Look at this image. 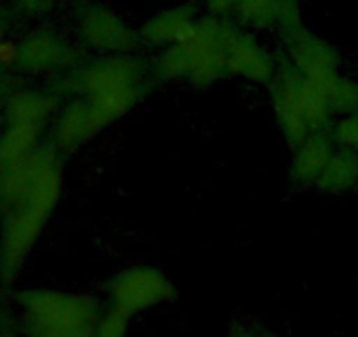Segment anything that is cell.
<instances>
[{
    "label": "cell",
    "mask_w": 358,
    "mask_h": 337,
    "mask_svg": "<svg viewBox=\"0 0 358 337\" xmlns=\"http://www.w3.org/2000/svg\"><path fill=\"white\" fill-rule=\"evenodd\" d=\"M81 29L90 43L102 48H125L130 43V30L108 9L88 6L81 13Z\"/></svg>",
    "instance_id": "6da1fadb"
},
{
    "label": "cell",
    "mask_w": 358,
    "mask_h": 337,
    "mask_svg": "<svg viewBox=\"0 0 358 337\" xmlns=\"http://www.w3.org/2000/svg\"><path fill=\"white\" fill-rule=\"evenodd\" d=\"M295 55L299 62L320 79L332 78L337 69V62H339L337 53L329 44L301 30L295 36Z\"/></svg>",
    "instance_id": "7a4b0ae2"
},
{
    "label": "cell",
    "mask_w": 358,
    "mask_h": 337,
    "mask_svg": "<svg viewBox=\"0 0 358 337\" xmlns=\"http://www.w3.org/2000/svg\"><path fill=\"white\" fill-rule=\"evenodd\" d=\"M65 53L60 39L46 32H37L27 37L18 48V64L29 71H39L62 58Z\"/></svg>",
    "instance_id": "3957f363"
},
{
    "label": "cell",
    "mask_w": 358,
    "mask_h": 337,
    "mask_svg": "<svg viewBox=\"0 0 358 337\" xmlns=\"http://www.w3.org/2000/svg\"><path fill=\"white\" fill-rule=\"evenodd\" d=\"M195 27L192 25L190 9H174L160 15L153 22L144 27V36L153 43L179 39L181 43H188L194 36Z\"/></svg>",
    "instance_id": "277c9868"
},
{
    "label": "cell",
    "mask_w": 358,
    "mask_h": 337,
    "mask_svg": "<svg viewBox=\"0 0 358 337\" xmlns=\"http://www.w3.org/2000/svg\"><path fill=\"white\" fill-rule=\"evenodd\" d=\"M276 2L278 0H239L236 9L244 22L267 27L276 20Z\"/></svg>",
    "instance_id": "5b68a950"
},
{
    "label": "cell",
    "mask_w": 358,
    "mask_h": 337,
    "mask_svg": "<svg viewBox=\"0 0 358 337\" xmlns=\"http://www.w3.org/2000/svg\"><path fill=\"white\" fill-rule=\"evenodd\" d=\"M276 20L290 30H297L299 25V4L297 0H278L276 2Z\"/></svg>",
    "instance_id": "8992f818"
},
{
    "label": "cell",
    "mask_w": 358,
    "mask_h": 337,
    "mask_svg": "<svg viewBox=\"0 0 358 337\" xmlns=\"http://www.w3.org/2000/svg\"><path fill=\"white\" fill-rule=\"evenodd\" d=\"M339 137L351 150L358 151V115L351 116L343 123V127L339 129Z\"/></svg>",
    "instance_id": "52a82bcc"
},
{
    "label": "cell",
    "mask_w": 358,
    "mask_h": 337,
    "mask_svg": "<svg viewBox=\"0 0 358 337\" xmlns=\"http://www.w3.org/2000/svg\"><path fill=\"white\" fill-rule=\"evenodd\" d=\"M16 4L20 6L22 11L29 13V15H37V13L50 9L55 4V0H16Z\"/></svg>",
    "instance_id": "ba28073f"
},
{
    "label": "cell",
    "mask_w": 358,
    "mask_h": 337,
    "mask_svg": "<svg viewBox=\"0 0 358 337\" xmlns=\"http://www.w3.org/2000/svg\"><path fill=\"white\" fill-rule=\"evenodd\" d=\"M18 60V48L13 46L11 43H4L0 41V64H13Z\"/></svg>",
    "instance_id": "9c48e42d"
},
{
    "label": "cell",
    "mask_w": 358,
    "mask_h": 337,
    "mask_svg": "<svg viewBox=\"0 0 358 337\" xmlns=\"http://www.w3.org/2000/svg\"><path fill=\"white\" fill-rule=\"evenodd\" d=\"M237 2L239 0H208V6L211 11L223 15V13H229L230 9L237 8Z\"/></svg>",
    "instance_id": "30bf717a"
},
{
    "label": "cell",
    "mask_w": 358,
    "mask_h": 337,
    "mask_svg": "<svg viewBox=\"0 0 358 337\" xmlns=\"http://www.w3.org/2000/svg\"><path fill=\"white\" fill-rule=\"evenodd\" d=\"M4 32H6V18H4V15L0 13V41H2V36H4Z\"/></svg>",
    "instance_id": "8fae6325"
},
{
    "label": "cell",
    "mask_w": 358,
    "mask_h": 337,
    "mask_svg": "<svg viewBox=\"0 0 358 337\" xmlns=\"http://www.w3.org/2000/svg\"><path fill=\"white\" fill-rule=\"evenodd\" d=\"M0 337H15L13 334H8V332H0Z\"/></svg>",
    "instance_id": "7c38bea8"
}]
</instances>
